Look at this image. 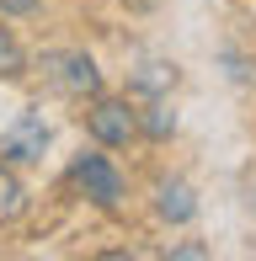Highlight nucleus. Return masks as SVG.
<instances>
[{
	"label": "nucleus",
	"mask_w": 256,
	"mask_h": 261,
	"mask_svg": "<svg viewBox=\"0 0 256 261\" xmlns=\"http://www.w3.org/2000/svg\"><path fill=\"white\" fill-rule=\"evenodd\" d=\"M86 134L96 139V144H107V149H128L139 139V107L134 101H123V96H91L86 107Z\"/></svg>",
	"instance_id": "f257e3e1"
},
{
	"label": "nucleus",
	"mask_w": 256,
	"mask_h": 261,
	"mask_svg": "<svg viewBox=\"0 0 256 261\" xmlns=\"http://www.w3.org/2000/svg\"><path fill=\"white\" fill-rule=\"evenodd\" d=\"M69 181L86 192V203H96L101 213H118L123 208V171L112 165L107 155H75V165H69Z\"/></svg>",
	"instance_id": "f03ea898"
},
{
	"label": "nucleus",
	"mask_w": 256,
	"mask_h": 261,
	"mask_svg": "<svg viewBox=\"0 0 256 261\" xmlns=\"http://www.w3.org/2000/svg\"><path fill=\"white\" fill-rule=\"evenodd\" d=\"M43 75L64 91V96H96L101 91V69L86 48H54L43 54Z\"/></svg>",
	"instance_id": "7ed1b4c3"
},
{
	"label": "nucleus",
	"mask_w": 256,
	"mask_h": 261,
	"mask_svg": "<svg viewBox=\"0 0 256 261\" xmlns=\"http://www.w3.org/2000/svg\"><path fill=\"white\" fill-rule=\"evenodd\" d=\"M43 144H48V123H43L38 112H21V117H16V128H6V134H0V155L16 160V165L38 160V155H43Z\"/></svg>",
	"instance_id": "20e7f679"
},
{
	"label": "nucleus",
	"mask_w": 256,
	"mask_h": 261,
	"mask_svg": "<svg viewBox=\"0 0 256 261\" xmlns=\"http://www.w3.org/2000/svg\"><path fill=\"white\" fill-rule=\"evenodd\" d=\"M155 213H160L166 224H187L192 213H197L192 187H187V181H160V187H155Z\"/></svg>",
	"instance_id": "39448f33"
},
{
	"label": "nucleus",
	"mask_w": 256,
	"mask_h": 261,
	"mask_svg": "<svg viewBox=\"0 0 256 261\" xmlns=\"http://www.w3.org/2000/svg\"><path fill=\"white\" fill-rule=\"evenodd\" d=\"M21 208H27V187H21L16 176L0 165V229H6V224H16Z\"/></svg>",
	"instance_id": "423d86ee"
},
{
	"label": "nucleus",
	"mask_w": 256,
	"mask_h": 261,
	"mask_svg": "<svg viewBox=\"0 0 256 261\" xmlns=\"http://www.w3.org/2000/svg\"><path fill=\"white\" fill-rule=\"evenodd\" d=\"M16 75H27V54H21L16 32L0 27V80H16Z\"/></svg>",
	"instance_id": "0eeeda50"
},
{
	"label": "nucleus",
	"mask_w": 256,
	"mask_h": 261,
	"mask_svg": "<svg viewBox=\"0 0 256 261\" xmlns=\"http://www.w3.org/2000/svg\"><path fill=\"white\" fill-rule=\"evenodd\" d=\"M171 128H176V117H171V107H166V101H149L144 112H139V134H149V139H166Z\"/></svg>",
	"instance_id": "6e6552de"
},
{
	"label": "nucleus",
	"mask_w": 256,
	"mask_h": 261,
	"mask_svg": "<svg viewBox=\"0 0 256 261\" xmlns=\"http://www.w3.org/2000/svg\"><path fill=\"white\" fill-rule=\"evenodd\" d=\"M43 0H0V16H32Z\"/></svg>",
	"instance_id": "1a4fd4ad"
}]
</instances>
